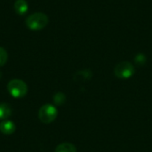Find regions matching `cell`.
Instances as JSON below:
<instances>
[{"label": "cell", "mask_w": 152, "mask_h": 152, "mask_svg": "<svg viewBox=\"0 0 152 152\" xmlns=\"http://www.w3.org/2000/svg\"><path fill=\"white\" fill-rule=\"evenodd\" d=\"M12 108L7 103H0V119L6 120L12 115Z\"/></svg>", "instance_id": "cell-7"}, {"label": "cell", "mask_w": 152, "mask_h": 152, "mask_svg": "<svg viewBox=\"0 0 152 152\" xmlns=\"http://www.w3.org/2000/svg\"><path fill=\"white\" fill-rule=\"evenodd\" d=\"M92 77H93V73L89 69H85L77 72L74 76V79L76 81H86L91 79Z\"/></svg>", "instance_id": "cell-8"}, {"label": "cell", "mask_w": 152, "mask_h": 152, "mask_svg": "<svg viewBox=\"0 0 152 152\" xmlns=\"http://www.w3.org/2000/svg\"><path fill=\"white\" fill-rule=\"evenodd\" d=\"M146 61H147L146 55L143 54V53H138L134 57V62L138 66H143L146 63Z\"/></svg>", "instance_id": "cell-11"}, {"label": "cell", "mask_w": 152, "mask_h": 152, "mask_svg": "<svg viewBox=\"0 0 152 152\" xmlns=\"http://www.w3.org/2000/svg\"><path fill=\"white\" fill-rule=\"evenodd\" d=\"M7 59H8V53L6 50L0 46V67H3L6 63Z\"/></svg>", "instance_id": "cell-12"}, {"label": "cell", "mask_w": 152, "mask_h": 152, "mask_svg": "<svg viewBox=\"0 0 152 152\" xmlns=\"http://www.w3.org/2000/svg\"><path fill=\"white\" fill-rule=\"evenodd\" d=\"M9 94L14 98H22L28 94L27 84L20 79H12L7 84Z\"/></svg>", "instance_id": "cell-2"}, {"label": "cell", "mask_w": 152, "mask_h": 152, "mask_svg": "<svg viewBox=\"0 0 152 152\" xmlns=\"http://www.w3.org/2000/svg\"><path fill=\"white\" fill-rule=\"evenodd\" d=\"M55 152H77V148L72 143L63 142L56 147Z\"/></svg>", "instance_id": "cell-9"}, {"label": "cell", "mask_w": 152, "mask_h": 152, "mask_svg": "<svg viewBox=\"0 0 152 152\" xmlns=\"http://www.w3.org/2000/svg\"><path fill=\"white\" fill-rule=\"evenodd\" d=\"M53 102H54L55 105L61 106V105H63V104L65 103V102H66V95H65L63 93H61V92H58V93H56V94L53 95Z\"/></svg>", "instance_id": "cell-10"}, {"label": "cell", "mask_w": 152, "mask_h": 152, "mask_svg": "<svg viewBox=\"0 0 152 152\" xmlns=\"http://www.w3.org/2000/svg\"><path fill=\"white\" fill-rule=\"evenodd\" d=\"M135 73L134 65L129 61H121L118 63L114 69V74L120 79H128Z\"/></svg>", "instance_id": "cell-4"}, {"label": "cell", "mask_w": 152, "mask_h": 152, "mask_svg": "<svg viewBox=\"0 0 152 152\" xmlns=\"http://www.w3.org/2000/svg\"><path fill=\"white\" fill-rule=\"evenodd\" d=\"M15 124L11 120H3L0 123V132L5 135H11L15 132Z\"/></svg>", "instance_id": "cell-5"}, {"label": "cell", "mask_w": 152, "mask_h": 152, "mask_svg": "<svg viewBox=\"0 0 152 152\" xmlns=\"http://www.w3.org/2000/svg\"><path fill=\"white\" fill-rule=\"evenodd\" d=\"M13 7L19 15H24L28 10V4L26 0H16L14 2Z\"/></svg>", "instance_id": "cell-6"}, {"label": "cell", "mask_w": 152, "mask_h": 152, "mask_svg": "<svg viewBox=\"0 0 152 152\" xmlns=\"http://www.w3.org/2000/svg\"><path fill=\"white\" fill-rule=\"evenodd\" d=\"M25 23L31 30H41L48 24V17L43 12H35L27 17Z\"/></svg>", "instance_id": "cell-1"}, {"label": "cell", "mask_w": 152, "mask_h": 152, "mask_svg": "<svg viewBox=\"0 0 152 152\" xmlns=\"http://www.w3.org/2000/svg\"><path fill=\"white\" fill-rule=\"evenodd\" d=\"M1 77H2V73H1V71H0V79H1Z\"/></svg>", "instance_id": "cell-13"}, {"label": "cell", "mask_w": 152, "mask_h": 152, "mask_svg": "<svg viewBox=\"0 0 152 152\" xmlns=\"http://www.w3.org/2000/svg\"><path fill=\"white\" fill-rule=\"evenodd\" d=\"M58 115V110L55 106L52 104H45L43 105L38 111V118L44 124H50L53 122Z\"/></svg>", "instance_id": "cell-3"}]
</instances>
